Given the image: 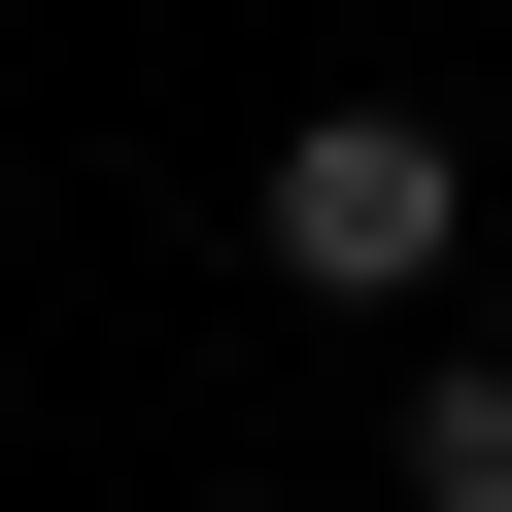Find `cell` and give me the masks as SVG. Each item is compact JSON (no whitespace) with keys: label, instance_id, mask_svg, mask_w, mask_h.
<instances>
[{"label":"cell","instance_id":"cell-2","mask_svg":"<svg viewBox=\"0 0 512 512\" xmlns=\"http://www.w3.org/2000/svg\"><path fill=\"white\" fill-rule=\"evenodd\" d=\"M376 478H410V512H512V342H410V376H376Z\"/></svg>","mask_w":512,"mask_h":512},{"label":"cell","instance_id":"cell-1","mask_svg":"<svg viewBox=\"0 0 512 512\" xmlns=\"http://www.w3.org/2000/svg\"><path fill=\"white\" fill-rule=\"evenodd\" d=\"M239 239H274V308H444V274H478V137H444L410 69H342V103H274Z\"/></svg>","mask_w":512,"mask_h":512}]
</instances>
